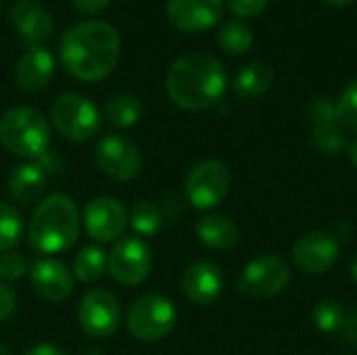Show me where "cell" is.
<instances>
[{"instance_id": "29", "label": "cell", "mask_w": 357, "mask_h": 355, "mask_svg": "<svg viewBox=\"0 0 357 355\" xmlns=\"http://www.w3.org/2000/svg\"><path fill=\"white\" fill-rule=\"evenodd\" d=\"M335 113H337L339 126L357 132V77L351 80L339 94L335 103Z\"/></svg>"}, {"instance_id": "27", "label": "cell", "mask_w": 357, "mask_h": 355, "mask_svg": "<svg viewBox=\"0 0 357 355\" xmlns=\"http://www.w3.org/2000/svg\"><path fill=\"white\" fill-rule=\"evenodd\" d=\"M130 226L140 239L155 236L163 228V213L155 203L140 201L130 211Z\"/></svg>"}, {"instance_id": "36", "label": "cell", "mask_w": 357, "mask_h": 355, "mask_svg": "<svg viewBox=\"0 0 357 355\" xmlns=\"http://www.w3.org/2000/svg\"><path fill=\"white\" fill-rule=\"evenodd\" d=\"M349 274H351V280H354V285L357 287V255L351 259V264H349Z\"/></svg>"}, {"instance_id": "7", "label": "cell", "mask_w": 357, "mask_h": 355, "mask_svg": "<svg viewBox=\"0 0 357 355\" xmlns=\"http://www.w3.org/2000/svg\"><path fill=\"white\" fill-rule=\"evenodd\" d=\"M291 282V266L278 255H259L251 259L238 276V293L268 301L278 297Z\"/></svg>"}, {"instance_id": "9", "label": "cell", "mask_w": 357, "mask_h": 355, "mask_svg": "<svg viewBox=\"0 0 357 355\" xmlns=\"http://www.w3.org/2000/svg\"><path fill=\"white\" fill-rule=\"evenodd\" d=\"M230 190V169L218 159L199 161L186 176L184 195L195 209H213L218 207Z\"/></svg>"}, {"instance_id": "21", "label": "cell", "mask_w": 357, "mask_h": 355, "mask_svg": "<svg viewBox=\"0 0 357 355\" xmlns=\"http://www.w3.org/2000/svg\"><path fill=\"white\" fill-rule=\"evenodd\" d=\"M272 82H274V71L266 63L253 61V63L245 65L236 73V77H234V92L241 98L253 100V98L264 96L272 88Z\"/></svg>"}, {"instance_id": "25", "label": "cell", "mask_w": 357, "mask_h": 355, "mask_svg": "<svg viewBox=\"0 0 357 355\" xmlns=\"http://www.w3.org/2000/svg\"><path fill=\"white\" fill-rule=\"evenodd\" d=\"M218 44L230 56L247 54L253 46V31L243 21H226L218 29Z\"/></svg>"}, {"instance_id": "39", "label": "cell", "mask_w": 357, "mask_h": 355, "mask_svg": "<svg viewBox=\"0 0 357 355\" xmlns=\"http://www.w3.org/2000/svg\"><path fill=\"white\" fill-rule=\"evenodd\" d=\"M0 6H2V0H0Z\"/></svg>"}, {"instance_id": "6", "label": "cell", "mask_w": 357, "mask_h": 355, "mask_svg": "<svg viewBox=\"0 0 357 355\" xmlns=\"http://www.w3.org/2000/svg\"><path fill=\"white\" fill-rule=\"evenodd\" d=\"M50 121L54 130L73 142H86L100 132V113L96 105L77 92H65L50 105Z\"/></svg>"}, {"instance_id": "8", "label": "cell", "mask_w": 357, "mask_h": 355, "mask_svg": "<svg viewBox=\"0 0 357 355\" xmlns=\"http://www.w3.org/2000/svg\"><path fill=\"white\" fill-rule=\"evenodd\" d=\"M153 268V253L144 239L121 236L107 253V272L121 287L142 285Z\"/></svg>"}, {"instance_id": "4", "label": "cell", "mask_w": 357, "mask_h": 355, "mask_svg": "<svg viewBox=\"0 0 357 355\" xmlns=\"http://www.w3.org/2000/svg\"><path fill=\"white\" fill-rule=\"evenodd\" d=\"M0 144L15 157L36 161L50 144L48 119L33 107H13L0 119Z\"/></svg>"}, {"instance_id": "16", "label": "cell", "mask_w": 357, "mask_h": 355, "mask_svg": "<svg viewBox=\"0 0 357 355\" xmlns=\"http://www.w3.org/2000/svg\"><path fill=\"white\" fill-rule=\"evenodd\" d=\"M180 287L184 297L199 308H207L211 303H215L224 291V274L220 270V266H215L213 262H195L190 264L182 278H180Z\"/></svg>"}, {"instance_id": "26", "label": "cell", "mask_w": 357, "mask_h": 355, "mask_svg": "<svg viewBox=\"0 0 357 355\" xmlns=\"http://www.w3.org/2000/svg\"><path fill=\"white\" fill-rule=\"evenodd\" d=\"M312 320L316 328L324 335H337L347 324L345 308L335 299H320L312 310Z\"/></svg>"}, {"instance_id": "38", "label": "cell", "mask_w": 357, "mask_h": 355, "mask_svg": "<svg viewBox=\"0 0 357 355\" xmlns=\"http://www.w3.org/2000/svg\"><path fill=\"white\" fill-rule=\"evenodd\" d=\"M0 355H13V352H10L4 343H0Z\"/></svg>"}, {"instance_id": "13", "label": "cell", "mask_w": 357, "mask_h": 355, "mask_svg": "<svg viewBox=\"0 0 357 355\" xmlns=\"http://www.w3.org/2000/svg\"><path fill=\"white\" fill-rule=\"evenodd\" d=\"M341 243L335 234L326 230H314L297 239L293 245V262L295 266L310 276H320L333 270L339 262Z\"/></svg>"}, {"instance_id": "30", "label": "cell", "mask_w": 357, "mask_h": 355, "mask_svg": "<svg viewBox=\"0 0 357 355\" xmlns=\"http://www.w3.org/2000/svg\"><path fill=\"white\" fill-rule=\"evenodd\" d=\"M25 272H27V262L21 253H15V251L0 253V280L2 282L19 280Z\"/></svg>"}, {"instance_id": "34", "label": "cell", "mask_w": 357, "mask_h": 355, "mask_svg": "<svg viewBox=\"0 0 357 355\" xmlns=\"http://www.w3.org/2000/svg\"><path fill=\"white\" fill-rule=\"evenodd\" d=\"M23 355H67V352L52 343H38V345L29 347Z\"/></svg>"}, {"instance_id": "35", "label": "cell", "mask_w": 357, "mask_h": 355, "mask_svg": "<svg viewBox=\"0 0 357 355\" xmlns=\"http://www.w3.org/2000/svg\"><path fill=\"white\" fill-rule=\"evenodd\" d=\"M349 161H351V165L357 169V138L349 144Z\"/></svg>"}, {"instance_id": "37", "label": "cell", "mask_w": 357, "mask_h": 355, "mask_svg": "<svg viewBox=\"0 0 357 355\" xmlns=\"http://www.w3.org/2000/svg\"><path fill=\"white\" fill-rule=\"evenodd\" d=\"M322 2H326V4H331V6H347V4H351L354 0H322Z\"/></svg>"}, {"instance_id": "1", "label": "cell", "mask_w": 357, "mask_h": 355, "mask_svg": "<svg viewBox=\"0 0 357 355\" xmlns=\"http://www.w3.org/2000/svg\"><path fill=\"white\" fill-rule=\"evenodd\" d=\"M121 56V38L107 21H82L65 29L59 42V59L65 71L79 82L109 77Z\"/></svg>"}, {"instance_id": "11", "label": "cell", "mask_w": 357, "mask_h": 355, "mask_svg": "<svg viewBox=\"0 0 357 355\" xmlns=\"http://www.w3.org/2000/svg\"><path fill=\"white\" fill-rule=\"evenodd\" d=\"M84 228L98 245L117 243L130 226V213L121 201L113 197H94L86 203L82 216Z\"/></svg>"}, {"instance_id": "2", "label": "cell", "mask_w": 357, "mask_h": 355, "mask_svg": "<svg viewBox=\"0 0 357 355\" xmlns=\"http://www.w3.org/2000/svg\"><path fill=\"white\" fill-rule=\"evenodd\" d=\"M165 90L180 109L207 111L226 92V69L213 54L186 52L169 67Z\"/></svg>"}, {"instance_id": "15", "label": "cell", "mask_w": 357, "mask_h": 355, "mask_svg": "<svg viewBox=\"0 0 357 355\" xmlns=\"http://www.w3.org/2000/svg\"><path fill=\"white\" fill-rule=\"evenodd\" d=\"M73 272L59 259L42 257L29 268V285L33 293L44 301H65L73 293Z\"/></svg>"}, {"instance_id": "19", "label": "cell", "mask_w": 357, "mask_h": 355, "mask_svg": "<svg viewBox=\"0 0 357 355\" xmlns=\"http://www.w3.org/2000/svg\"><path fill=\"white\" fill-rule=\"evenodd\" d=\"M46 182H48V176H46L44 167L40 163L27 161V163L17 165L10 172V176L6 180V190L15 203L33 205L44 195Z\"/></svg>"}, {"instance_id": "5", "label": "cell", "mask_w": 357, "mask_h": 355, "mask_svg": "<svg viewBox=\"0 0 357 355\" xmlns=\"http://www.w3.org/2000/svg\"><path fill=\"white\" fill-rule=\"evenodd\" d=\"M178 322V310L172 299L149 293L138 297L126 316L128 331L134 339L144 343H155L165 339Z\"/></svg>"}, {"instance_id": "18", "label": "cell", "mask_w": 357, "mask_h": 355, "mask_svg": "<svg viewBox=\"0 0 357 355\" xmlns=\"http://www.w3.org/2000/svg\"><path fill=\"white\" fill-rule=\"evenodd\" d=\"M54 73V59L44 46H33L23 52L15 65V84L23 92H38L48 86Z\"/></svg>"}, {"instance_id": "3", "label": "cell", "mask_w": 357, "mask_h": 355, "mask_svg": "<svg viewBox=\"0 0 357 355\" xmlns=\"http://www.w3.org/2000/svg\"><path fill=\"white\" fill-rule=\"evenodd\" d=\"M82 232V216L75 201L63 192L44 197L27 224V241L42 255H56L71 249Z\"/></svg>"}, {"instance_id": "24", "label": "cell", "mask_w": 357, "mask_h": 355, "mask_svg": "<svg viewBox=\"0 0 357 355\" xmlns=\"http://www.w3.org/2000/svg\"><path fill=\"white\" fill-rule=\"evenodd\" d=\"M312 144L331 157H337L345 151L347 146V138L345 134L339 130V121L337 119H322V121H314L312 134H310Z\"/></svg>"}, {"instance_id": "31", "label": "cell", "mask_w": 357, "mask_h": 355, "mask_svg": "<svg viewBox=\"0 0 357 355\" xmlns=\"http://www.w3.org/2000/svg\"><path fill=\"white\" fill-rule=\"evenodd\" d=\"M226 4L236 17H257L268 6V0H226Z\"/></svg>"}, {"instance_id": "17", "label": "cell", "mask_w": 357, "mask_h": 355, "mask_svg": "<svg viewBox=\"0 0 357 355\" xmlns=\"http://www.w3.org/2000/svg\"><path fill=\"white\" fill-rule=\"evenodd\" d=\"M10 23L29 48L42 46L54 33V21L50 13L33 0H17L10 6Z\"/></svg>"}, {"instance_id": "22", "label": "cell", "mask_w": 357, "mask_h": 355, "mask_svg": "<svg viewBox=\"0 0 357 355\" xmlns=\"http://www.w3.org/2000/svg\"><path fill=\"white\" fill-rule=\"evenodd\" d=\"M102 115L105 119L111 123V126H117V128H132L136 126L142 115H144V107L140 103L138 96L134 94H115L107 100L105 109H102Z\"/></svg>"}, {"instance_id": "23", "label": "cell", "mask_w": 357, "mask_h": 355, "mask_svg": "<svg viewBox=\"0 0 357 355\" xmlns=\"http://www.w3.org/2000/svg\"><path fill=\"white\" fill-rule=\"evenodd\" d=\"M71 272H73V278H77L79 282H86V285L98 282L107 272V253L98 245H88L79 249L77 255L73 257Z\"/></svg>"}, {"instance_id": "10", "label": "cell", "mask_w": 357, "mask_h": 355, "mask_svg": "<svg viewBox=\"0 0 357 355\" xmlns=\"http://www.w3.org/2000/svg\"><path fill=\"white\" fill-rule=\"evenodd\" d=\"M94 163L105 176L117 182H130L142 172L140 149L130 138L117 134H109L96 142Z\"/></svg>"}, {"instance_id": "20", "label": "cell", "mask_w": 357, "mask_h": 355, "mask_svg": "<svg viewBox=\"0 0 357 355\" xmlns=\"http://www.w3.org/2000/svg\"><path fill=\"white\" fill-rule=\"evenodd\" d=\"M197 236L199 241L209 247V249H215V251H226V249H232L236 243H238V226L226 218V216H220V213H209V216H203L197 226Z\"/></svg>"}, {"instance_id": "28", "label": "cell", "mask_w": 357, "mask_h": 355, "mask_svg": "<svg viewBox=\"0 0 357 355\" xmlns=\"http://www.w3.org/2000/svg\"><path fill=\"white\" fill-rule=\"evenodd\" d=\"M23 239V218L15 205L0 201V253L13 251Z\"/></svg>"}, {"instance_id": "33", "label": "cell", "mask_w": 357, "mask_h": 355, "mask_svg": "<svg viewBox=\"0 0 357 355\" xmlns=\"http://www.w3.org/2000/svg\"><path fill=\"white\" fill-rule=\"evenodd\" d=\"M111 0H73V6L77 8V13L82 15H96L102 8H107Z\"/></svg>"}, {"instance_id": "14", "label": "cell", "mask_w": 357, "mask_h": 355, "mask_svg": "<svg viewBox=\"0 0 357 355\" xmlns=\"http://www.w3.org/2000/svg\"><path fill=\"white\" fill-rule=\"evenodd\" d=\"M224 13V0H167L169 23L184 33H201L213 27Z\"/></svg>"}, {"instance_id": "32", "label": "cell", "mask_w": 357, "mask_h": 355, "mask_svg": "<svg viewBox=\"0 0 357 355\" xmlns=\"http://www.w3.org/2000/svg\"><path fill=\"white\" fill-rule=\"evenodd\" d=\"M17 303H19V299H17V293L13 291V287L8 282L0 280V322L10 320V316L17 310Z\"/></svg>"}, {"instance_id": "12", "label": "cell", "mask_w": 357, "mask_h": 355, "mask_svg": "<svg viewBox=\"0 0 357 355\" xmlns=\"http://www.w3.org/2000/svg\"><path fill=\"white\" fill-rule=\"evenodd\" d=\"M77 320L88 337L107 339L119 328L121 322L119 299L107 289H92L79 299Z\"/></svg>"}]
</instances>
